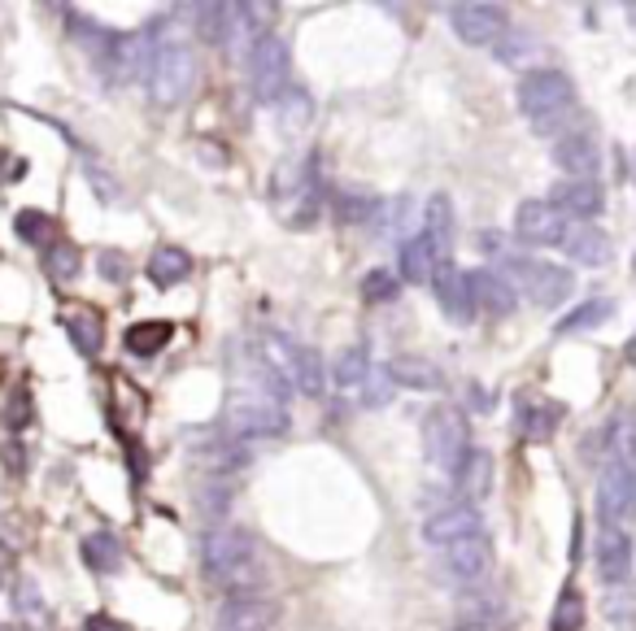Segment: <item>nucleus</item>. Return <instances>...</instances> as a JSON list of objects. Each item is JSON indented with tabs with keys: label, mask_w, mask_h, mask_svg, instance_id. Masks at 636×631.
Wrapping results in <instances>:
<instances>
[{
	"label": "nucleus",
	"mask_w": 636,
	"mask_h": 631,
	"mask_svg": "<svg viewBox=\"0 0 636 631\" xmlns=\"http://www.w3.org/2000/svg\"><path fill=\"white\" fill-rule=\"evenodd\" d=\"M188 271H192V258L184 253V249H157L153 258H149V279L157 284V288H170V284H184L188 279Z\"/></svg>",
	"instance_id": "obj_29"
},
{
	"label": "nucleus",
	"mask_w": 636,
	"mask_h": 631,
	"mask_svg": "<svg viewBox=\"0 0 636 631\" xmlns=\"http://www.w3.org/2000/svg\"><path fill=\"white\" fill-rule=\"evenodd\" d=\"M554 166H558L567 179H598V170H602V148H598V140L585 135V131L563 135V140L554 144Z\"/></svg>",
	"instance_id": "obj_15"
},
{
	"label": "nucleus",
	"mask_w": 636,
	"mask_h": 631,
	"mask_svg": "<svg viewBox=\"0 0 636 631\" xmlns=\"http://www.w3.org/2000/svg\"><path fill=\"white\" fill-rule=\"evenodd\" d=\"M423 449H427V462L440 466V471H454L467 453V418L454 409V405H440L427 414L423 422Z\"/></svg>",
	"instance_id": "obj_9"
},
{
	"label": "nucleus",
	"mask_w": 636,
	"mask_h": 631,
	"mask_svg": "<svg viewBox=\"0 0 636 631\" xmlns=\"http://www.w3.org/2000/svg\"><path fill=\"white\" fill-rule=\"evenodd\" d=\"M61 326H66L70 344H74L83 357H96V353H101V344H105V318H101V310H92V306H70V310L61 314Z\"/></svg>",
	"instance_id": "obj_23"
},
{
	"label": "nucleus",
	"mask_w": 636,
	"mask_h": 631,
	"mask_svg": "<svg viewBox=\"0 0 636 631\" xmlns=\"http://www.w3.org/2000/svg\"><path fill=\"white\" fill-rule=\"evenodd\" d=\"M83 631H131V628L118 623V619H109V615H92V619L83 623Z\"/></svg>",
	"instance_id": "obj_41"
},
{
	"label": "nucleus",
	"mask_w": 636,
	"mask_h": 631,
	"mask_svg": "<svg viewBox=\"0 0 636 631\" xmlns=\"http://www.w3.org/2000/svg\"><path fill=\"white\" fill-rule=\"evenodd\" d=\"M249 92H254V100H262V105H271V100H280L284 92H288V83H293V57H288V44L280 39V35H258L254 44H249Z\"/></svg>",
	"instance_id": "obj_7"
},
{
	"label": "nucleus",
	"mask_w": 636,
	"mask_h": 631,
	"mask_svg": "<svg viewBox=\"0 0 636 631\" xmlns=\"http://www.w3.org/2000/svg\"><path fill=\"white\" fill-rule=\"evenodd\" d=\"M388 379L401 383V388H414V392H427V388L440 392L445 388V374L423 357H392L388 361Z\"/></svg>",
	"instance_id": "obj_26"
},
{
	"label": "nucleus",
	"mask_w": 636,
	"mask_h": 631,
	"mask_svg": "<svg viewBox=\"0 0 636 631\" xmlns=\"http://www.w3.org/2000/svg\"><path fill=\"white\" fill-rule=\"evenodd\" d=\"M449 22H454V31H458L467 44L484 48V44H497V39H502V31H506V9H502V4H488V0H467V4H454V9H449Z\"/></svg>",
	"instance_id": "obj_12"
},
{
	"label": "nucleus",
	"mask_w": 636,
	"mask_h": 631,
	"mask_svg": "<svg viewBox=\"0 0 636 631\" xmlns=\"http://www.w3.org/2000/svg\"><path fill=\"white\" fill-rule=\"evenodd\" d=\"M440 567H445V575L458 580V584H484V580L493 575V545H488V536L475 532V536L454 540V545L445 549Z\"/></svg>",
	"instance_id": "obj_10"
},
{
	"label": "nucleus",
	"mask_w": 636,
	"mask_h": 631,
	"mask_svg": "<svg viewBox=\"0 0 636 631\" xmlns=\"http://www.w3.org/2000/svg\"><path fill=\"white\" fill-rule=\"evenodd\" d=\"M170 335H175V326L162 322V318L136 322V326H127V348H131L136 357H153V353H162V348L170 344Z\"/></svg>",
	"instance_id": "obj_30"
},
{
	"label": "nucleus",
	"mask_w": 636,
	"mask_h": 631,
	"mask_svg": "<svg viewBox=\"0 0 636 631\" xmlns=\"http://www.w3.org/2000/svg\"><path fill=\"white\" fill-rule=\"evenodd\" d=\"M633 497H636V484H633V457H628V431L624 422L615 427V453L602 471V484H598V519L602 527H624L628 514H633Z\"/></svg>",
	"instance_id": "obj_6"
},
{
	"label": "nucleus",
	"mask_w": 636,
	"mask_h": 631,
	"mask_svg": "<svg viewBox=\"0 0 636 631\" xmlns=\"http://www.w3.org/2000/svg\"><path fill=\"white\" fill-rule=\"evenodd\" d=\"M201 562H205V575L232 593H258L262 588V558H258V545L249 532L240 527H214L205 540H201Z\"/></svg>",
	"instance_id": "obj_1"
},
{
	"label": "nucleus",
	"mask_w": 636,
	"mask_h": 631,
	"mask_svg": "<svg viewBox=\"0 0 636 631\" xmlns=\"http://www.w3.org/2000/svg\"><path fill=\"white\" fill-rule=\"evenodd\" d=\"M13 227H17V236H22L26 245H39V249H44V245H52V218H48V214H39V210H22Z\"/></svg>",
	"instance_id": "obj_36"
},
{
	"label": "nucleus",
	"mask_w": 636,
	"mask_h": 631,
	"mask_svg": "<svg viewBox=\"0 0 636 631\" xmlns=\"http://www.w3.org/2000/svg\"><path fill=\"white\" fill-rule=\"evenodd\" d=\"M275 606L262 593H232L219 610V631H271Z\"/></svg>",
	"instance_id": "obj_14"
},
{
	"label": "nucleus",
	"mask_w": 636,
	"mask_h": 631,
	"mask_svg": "<svg viewBox=\"0 0 636 631\" xmlns=\"http://www.w3.org/2000/svg\"><path fill=\"white\" fill-rule=\"evenodd\" d=\"M26 422H31V392L13 388L9 401H4V431H22Z\"/></svg>",
	"instance_id": "obj_38"
},
{
	"label": "nucleus",
	"mask_w": 636,
	"mask_h": 631,
	"mask_svg": "<svg viewBox=\"0 0 636 631\" xmlns=\"http://www.w3.org/2000/svg\"><path fill=\"white\" fill-rule=\"evenodd\" d=\"M96 266H101V275H105L109 284H122V279H127V258H122V253H101Z\"/></svg>",
	"instance_id": "obj_39"
},
{
	"label": "nucleus",
	"mask_w": 636,
	"mask_h": 631,
	"mask_svg": "<svg viewBox=\"0 0 636 631\" xmlns=\"http://www.w3.org/2000/svg\"><path fill=\"white\" fill-rule=\"evenodd\" d=\"M506 271H510V288L523 293L532 306L541 310H554L563 306L572 293H576V275L567 266H554V262H537V258H506Z\"/></svg>",
	"instance_id": "obj_8"
},
{
	"label": "nucleus",
	"mask_w": 636,
	"mask_h": 631,
	"mask_svg": "<svg viewBox=\"0 0 636 631\" xmlns=\"http://www.w3.org/2000/svg\"><path fill=\"white\" fill-rule=\"evenodd\" d=\"M375 210H379V201H375L370 192H362V188H340V192H335V218H340L344 227L370 223Z\"/></svg>",
	"instance_id": "obj_31"
},
{
	"label": "nucleus",
	"mask_w": 636,
	"mask_h": 631,
	"mask_svg": "<svg viewBox=\"0 0 636 631\" xmlns=\"http://www.w3.org/2000/svg\"><path fill=\"white\" fill-rule=\"evenodd\" d=\"M449 631H510L502 619H458Z\"/></svg>",
	"instance_id": "obj_40"
},
{
	"label": "nucleus",
	"mask_w": 636,
	"mask_h": 631,
	"mask_svg": "<svg viewBox=\"0 0 636 631\" xmlns=\"http://www.w3.org/2000/svg\"><path fill=\"white\" fill-rule=\"evenodd\" d=\"M362 293H366L370 306H384V301H392V297L401 293V279H397L392 271H370V275L362 279Z\"/></svg>",
	"instance_id": "obj_37"
},
{
	"label": "nucleus",
	"mask_w": 636,
	"mask_h": 631,
	"mask_svg": "<svg viewBox=\"0 0 636 631\" xmlns=\"http://www.w3.org/2000/svg\"><path fill=\"white\" fill-rule=\"evenodd\" d=\"M454 488L471 510L480 501H488V492H493V457H488V449H467L462 453V462L454 466Z\"/></svg>",
	"instance_id": "obj_18"
},
{
	"label": "nucleus",
	"mask_w": 636,
	"mask_h": 631,
	"mask_svg": "<svg viewBox=\"0 0 636 631\" xmlns=\"http://www.w3.org/2000/svg\"><path fill=\"white\" fill-rule=\"evenodd\" d=\"M22 462H26V453H22V449H17V444H4V466H9V471H13V475H22V471H26V466H22Z\"/></svg>",
	"instance_id": "obj_42"
},
{
	"label": "nucleus",
	"mask_w": 636,
	"mask_h": 631,
	"mask_svg": "<svg viewBox=\"0 0 636 631\" xmlns=\"http://www.w3.org/2000/svg\"><path fill=\"white\" fill-rule=\"evenodd\" d=\"M585 628V597L576 584H567L554 602V615H550V631H580Z\"/></svg>",
	"instance_id": "obj_33"
},
{
	"label": "nucleus",
	"mask_w": 636,
	"mask_h": 631,
	"mask_svg": "<svg viewBox=\"0 0 636 631\" xmlns=\"http://www.w3.org/2000/svg\"><path fill=\"white\" fill-rule=\"evenodd\" d=\"M467 288H471V306H480V310H488V314H510L515 306H519V297H515V288H510V279L502 275V271H471L467 275Z\"/></svg>",
	"instance_id": "obj_20"
},
{
	"label": "nucleus",
	"mask_w": 636,
	"mask_h": 631,
	"mask_svg": "<svg viewBox=\"0 0 636 631\" xmlns=\"http://www.w3.org/2000/svg\"><path fill=\"white\" fill-rule=\"evenodd\" d=\"M519 114L528 118V127L537 135H554L567 127V118L576 114V87L563 70H528L519 79Z\"/></svg>",
	"instance_id": "obj_2"
},
{
	"label": "nucleus",
	"mask_w": 636,
	"mask_h": 631,
	"mask_svg": "<svg viewBox=\"0 0 636 631\" xmlns=\"http://www.w3.org/2000/svg\"><path fill=\"white\" fill-rule=\"evenodd\" d=\"M79 553H83V562H87L96 575H114V571L122 567V545H118L109 532H92V536H83Z\"/></svg>",
	"instance_id": "obj_28"
},
{
	"label": "nucleus",
	"mask_w": 636,
	"mask_h": 631,
	"mask_svg": "<svg viewBox=\"0 0 636 631\" xmlns=\"http://www.w3.org/2000/svg\"><path fill=\"white\" fill-rule=\"evenodd\" d=\"M223 422L232 431V440H271V436H284L293 427L288 409L280 401H271L267 392H254V388H236L227 396V409H223Z\"/></svg>",
	"instance_id": "obj_5"
},
{
	"label": "nucleus",
	"mask_w": 636,
	"mask_h": 631,
	"mask_svg": "<svg viewBox=\"0 0 636 631\" xmlns=\"http://www.w3.org/2000/svg\"><path fill=\"white\" fill-rule=\"evenodd\" d=\"M197 457H201V466H205V471H214V475H219V471H240V466H245V444H236V440H223V436H219V440L201 444V449H197Z\"/></svg>",
	"instance_id": "obj_32"
},
{
	"label": "nucleus",
	"mask_w": 636,
	"mask_h": 631,
	"mask_svg": "<svg viewBox=\"0 0 636 631\" xmlns=\"http://www.w3.org/2000/svg\"><path fill=\"white\" fill-rule=\"evenodd\" d=\"M366 374H370V366H366V348H362V344H349V348L335 353L331 379H335L340 392H362V388H366Z\"/></svg>",
	"instance_id": "obj_27"
},
{
	"label": "nucleus",
	"mask_w": 636,
	"mask_h": 631,
	"mask_svg": "<svg viewBox=\"0 0 636 631\" xmlns=\"http://www.w3.org/2000/svg\"><path fill=\"white\" fill-rule=\"evenodd\" d=\"M427 288H432V297H436V306L445 310V318H454V322H471L475 318V306H471V288H467V275L445 258V262H436V271H432V279H427Z\"/></svg>",
	"instance_id": "obj_13"
},
{
	"label": "nucleus",
	"mask_w": 636,
	"mask_h": 631,
	"mask_svg": "<svg viewBox=\"0 0 636 631\" xmlns=\"http://www.w3.org/2000/svg\"><path fill=\"white\" fill-rule=\"evenodd\" d=\"M436 262H445L440 253H436V245L419 231V236H410L405 245H401V258H397V266H401V279L405 284H427L432 279V271H436Z\"/></svg>",
	"instance_id": "obj_24"
},
{
	"label": "nucleus",
	"mask_w": 636,
	"mask_h": 631,
	"mask_svg": "<svg viewBox=\"0 0 636 631\" xmlns=\"http://www.w3.org/2000/svg\"><path fill=\"white\" fill-rule=\"evenodd\" d=\"M598 575L602 584H628L633 575V536L628 527H602L598 536Z\"/></svg>",
	"instance_id": "obj_17"
},
{
	"label": "nucleus",
	"mask_w": 636,
	"mask_h": 631,
	"mask_svg": "<svg viewBox=\"0 0 636 631\" xmlns=\"http://www.w3.org/2000/svg\"><path fill=\"white\" fill-rule=\"evenodd\" d=\"M74 31L87 39V52L96 61V70L109 79V83H131V79H144V61H149V48H153V35L144 31H101L92 22H74Z\"/></svg>",
	"instance_id": "obj_3"
},
{
	"label": "nucleus",
	"mask_w": 636,
	"mask_h": 631,
	"mask_svg": "<svg viewBox=\"0 0 636 631\" xmlns=\"http://www.w3.org/2000/svg\"><path fill=\"white\" fill-rule=\"evenodd\" d=\"M563 422V405L545 401V396H519L515 405V427L523 440H550Z\"/></svg>",
	"instance_id": "obj_22"
},
{
	"label": "nucleus",
	"mask_w": 636,
	"mask_h": 631,
	"mask_svg": "<svg viewBox=\"0 0 636 631\" xmlns=\"http://www.w3.org/2000/svg\"><path fill=\"white\" fill-rule=\"evenodd\" d=\"M558 249H567V258H576L580 266H606V262L615 258L611 236H602V231L589 227V223H567V236H563Z\"/></svg>",
	"instance_id": "obj_21"
},
{
	"label": "nucleus",
	"mask_w": 636,
	"mask_h": 631,
	"mask_svg": "<svg viewBox=\"0 0 636 631\" xmlns=\"http://www.w3.org/2000/svg\"><path fill=\"white\" fill-rule=\"evenodd\" d=\"M44 271H48L57 284L79 279V249H74L70 240H52V245H44Z\"/></svg>",
	"instance_id": "obj_34"
},
{
	"label": "nucleus",
	"mask_w": 636,
	"mask_h": 631,
	"mask_svg": "<svg viewBox=\"0 0 636 631\" xmlns=\"http://www.w3.org/2000/svg\"><path fill=\"white\" fill-rule=\"evenodd\" d=\"M197 83V52L179 35H157L144 61V87L157 105H179Z\"/></svg>",
	"instance_id": "obj_4"
},
{
	"label": "nucleus",
	"mask_w": 636,
	"mask_h": 631,
	"mask_svg": "<svg viewBox=\"0 0 636 631\" xmlns=\"http://www.w3.org/2000/svg\"><path fill=\"white\" fill-rule=\"evenodd\" d=\"M615 314V306L611 301H589V306H580V310H572V314L563 318L554 331L558 335H572V331H589V326H602L606 318Z\"/></svg>",
	"instance_id": "obj_35"
},
{
	"label": "nucleus",
	"mask_w": 636,
	"mask_h": 631,
	"mask_svg": "<svg viewBox=\"0 0 636 631\" xmlns=\"http://www.w3.org/2000/svg\"><path fill=\"white\" fill-rule=\"evenodd\" d=\"M423 236L436 245L440 258H449V245H454V201L445 192H432L427 197V210H423Z\"/></svg>",
	"instance_id": "obj_25"
},
{
	"label": "nucleus",
	"mask_w": 636,
	"mask_h": 631,
	"mask_svg": "<svg viewBox=\"0 0 636 631\" xmlns=\"http://www.w3.org/2000/svg\"><path fill=\"white\" fill-rule=\"evenodd\" d=\"M475 532H484V527H480V514L471 505H445V510L423 519V540L436 545V549H449L454 540L475 536Z\"/></svg>",
	"instance_id": "obj_16"
},
{
	"label": "nucleus",
	"mask_w": 636,
	"mask_h": 631,
	"mask_svg": "<svg viewBox=\"0 0 636 631\" xmlns=\"http://www.w3.org/2000/svg\"><path fill=\"white\" fill-rule=\"evenodd\" d=\"M558 214H576V218H593L602 214L606 205V188L598 179H563L554 188V201H550Z\"/></svg>",
	"instance_id": "obj_19"
},
{
	"label": "nucleus",
	"mask_w": 636,
	"mask_h": 631,
	"mask_svg": "<svg viewBox=\"0 0 636 631\" xmlns=\"http://www.w3.org/2000/svg\"><path fill=\"white\" fill-rule=\"evenodd\" d=\"M515 236L532 249H554L567 236V214H558L550 201H523L515 210Z\"/></svg>",
	"instance_id": "obj_11"
}]
</instances>
